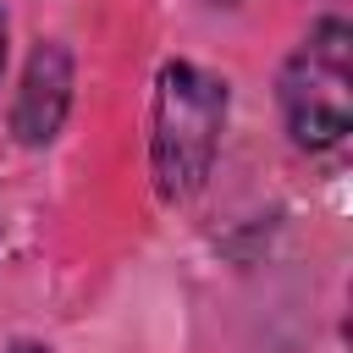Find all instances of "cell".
I'll return each mask as SVG.
<instances>
[{"instance_id": "6da1fadb", "label": "cell", "mask_w": 353, "mask_h": 353, "mask_svg": "<svg viewBox=\"0 0 353 353\" xmlns=\"http://www.w3.org/2000/svg\"><path fill=\"white\" fill-rule=\"evenodd\" d=\"M226 83L199 61H160L149 94V176L160 204H188L221 154L226 132Z\"/></svg>"}, {"instance_id": "7a4b0ae2", "label": "cell", "mask_w": 353, "mask_h": 353, "mask_svg": "<svg viewBox=\"0 0 353 353\" xmlns=\"http://www.w3.org/2000/svg\"><path fill=\"white\" fill-rule=\"evenodd\" d=\"M281 127L303 154H331L353 132V28L342 17H320L276 77Z\"/></svg>"}, {"instance_id": "3957f363", "label": "cell", "mask_w": 353, "mask_h": 353, "mask_svg": "<svg viewBox=\"0 0 353 353\" xmlns=\"http://www.w3.org/2000/svg\"><path fill=\"white\" fill-rule=\"evenodd\" d=\"M72 88H77V61L61 39H39L28 50L17 99H11V138L22 149H44L61 138L66 116H72Z\"/></svg>"}, {"instance_id": "277c9868", "label": "cell", "mask_w": 353, "mask_h": 353, "mask_svg": "<svg viewBox=\"0 0 353 353\" xmlns=\"http://www.w3.org/2000/svg\"><path fill=\"white\" fill-rule=\"evenodd\" d=\"M6 50H11V28H6V11H0V77H6Z\"/></svg>"}, {"instance_id": "5b68a950", "label": "cell", "mask_w": 353, "mask_h": 353, "mask_svg": "<svg viewBox=\"0 0 353 353\" xmlns=\"http://www.w3.org/2000/svg\"><path fill=\"white\" fill-rule=\"evenodd\" d=\"M215 6H232V0H215Z\"/></svg>"}]
</instances>
